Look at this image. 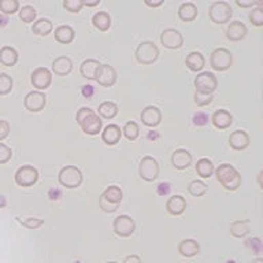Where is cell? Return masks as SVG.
I'll return each instance as SVG.
<instances>
[{
	"instance_id": "1",
	"label": "cell",
	"mask_w": 263,
	"mask_h": 263,
	"mask_svg": "<svg viewBox=\"0 0 263 263\" xmlns=\"http://www.w3.org/2000/svg\"><path fill=\"white\" fill-rule=\"evenodd\" d=\"M217 181L226 189V191H237L241 185V174L229 163L219 164L215 170Z\"/></svg>"
},
{
	"instance_id": "2",
	"label": "cell",
	"mask_w": 263,
	"mask_h": 263,
	"mask_svg": "<svg viewBox=\"0 0 263 263\" xmlns=\"http://www.w3.org/2000/svg\"><path fill=\"white\" fill-rule=\"evenodd\" d=\"M123 199L122 189L117 186V185H111L104 189V192L99 197V207L102 211L107 214L115 213L118 210L119 204Z\"/></svg>"
},
{
	"instance_id": "3",
	"label": "cell",
	"mask_w": 263,
	"mask_h": 263,
	"mask_svg": "<svg viewBox=\"0 0 263 263\" xmlns=\"http://www.w3.org/2000/svg\"><path fill=\"white\" fill-rule=\"evenodd\" d=\"M58 181L62 186L67 189H76L82 184V172L77 166H65L59 170Z\"/></svg>"
},
{
	"instance_id": "4",
	"label": "cell",
	"mask_w": 263,
	"mask_h": 263,
	"mask_svg": "<svg viewBox=\"0 0 263 263\" xmlns=\"http://www.w3.org/2000/svg\"><path fill=\"white\" fill-rule=\"evenodd\" d=\"M136 61L141 65H152L159 58V48L152 41H141L135 51Z\"/></svg>"
},
{
	"instance_id": "5",
	"label": "cell",
	"mask_w": 263,
	"mask_h": 263,
	"mask_svg": "<svg viewBox=\"0 0 263 263\" xmlns=\"http://www.w3.org/2000/svg\"><path fill=\"white\" fill-rule=\"evenodd\" d=\"M233 15V10L230 7L229 3H226V2H214L209 8V16L211 22L217 25H223L228 24Z\"/></svg>"
},
{
	"instance_id": "6",
	"label": "cell",
	"mask_w": 263,
	"mask_h": 263,
	"mask_svg": "<svg viewBox=\"0 0 263 263\" xmlns=\"http://www.w3.org/2000/svg\"><path fill=\"white\" fill-rule=\"evenodd\" d=\"M232 65H233V55L230 53L229 49L217 48L211 52L210 66L215 71H225V70L230 69Z\"/></svg>"
},
{
	"instance_id": "7",
	"label": "cell",
	"mask_w": 263,
	"mask_h": 263,
	"mask_svg": "<svg viewBox=\"0 0 263 263\" xmlns=\"http://www.w3.org/2000/svg\"><path fill=\"white\" fill-rule=\"evenodd\" d=\"M139 176L147 182H152L159 177V163L155 158L147 155L140 160Z\"/></svg>"
},
{
	"instance_id": "8",
	"label": "cell",
	"mask_w": 263,
	"mask_h": 263,
	"mask_svg": "<svg viewBox=\"0 0 263 263\" xmlns=\"http://www.w3.org/2000/svg\"><path fill=\"white\" fill-rule=\"evenodd\" d=\"M37 181H39V172L36 167H33L30 164H24L16 170L15 182L22 188L33 186Z\"/></svg>"
},
{
	"instance_id": "9",
	"label": "cell",
	"mask_w": 263,
	"mask_h": 263,
	"mask_svg": "<svg viewBox=\"0 0 263 263\" xmlns=\"http://www.w3.org/2000/svg\"><path fill=\"white\" fill-rule=\"evenodd\" d=\"M112 229L118 237H130L132 234L135 233L136 229L135 219H132V217H129V215H118L112 222Z\"/></svg>"
},
{
	"instance_id": "10",
	"label": "cell",
	"mask_w": 263,
	"mask_h": 263,
	"mask_svg": "<svg viewBox=\"0 0 263 263\" xmlns=\"http://www.w3.org/2000/svg\"><path fill=\"white\" fill-rule=\"evenodd\" d=\"M195 88L197 92H203V93H213L214 90L218 88V80L213 73L209 71H203V73L197 74L195 78Z\"/></svg>"
},
{
	"instance_id": "11",
	"label": "cell",
	"mask_w": 263,
	"mask_h": 263,
	"mask_svg": "<svg viewBox=\"0 0 263 263\" xmlns=\"http://www.w3.org/2000/svg\"><path fill=\"white\" fill-rule=\"evenodd\" d=\"M45 104H47V98L40 90H32L24 99L25 108L30 112H40L41 110H44Z\"/></svg>"
},
{
	"instance_id": "12",
	"label": "cell",
	"mask_w": 263,
	"mask_h": 263,
	"mask_svg": "<svg viewBox=\"0 0 263 263\" xmlns=\"http://www.w3.org/2000/svg\"><path fill=\"white\" fill-rule=\"evenodd\" d=\"M30 82L40 92L41 90L48 89L51 84H52V74H51V71L47 67H37L32 73Z\"/></svg>"
},
{
	"instance_id": "13",
	"label": "cell",
	"mask_w": 263,
	"mask_h": 263,
	"mask_svg": "<svg viewBox=\"0 0 263 263\" xmlns=\"http://www.w3.org/2000/svg\"><path fill=\"white\" fill-rule=\"evenodd\" d=\"M160 43L164 48L167 49H178L184 44V37L176 29H164L160 34Z\"/></svg>"
},
{
	"instance_id": "14",
	"label": "cell",
	"mask_w": 263,
	"mask_h": 263,
	"mask_svg": "<svg viewBox=\"0 0 263 263\" xmlns=\"http://www.w3.org/2000/svg\"><path fill=\"white\" fill-rule=\"evenodd\" d=\"M80 126H81L82 132L86 133V135L96 136L102 132L103 121L95 111H92V112H89V114L86 115L85 118L82 119V122L80 123Z\"/></svg>"
},
{
	"instance_id": "15",
	"label": "cell",
	"mask_w": 263,
	"mask_h": 263,
	"mask_svg": "<svg viewBox=\"0 0 263 263\" xmlns=\"http://www.w3.org/2000/svg\"><path fill=\"white\" fill-rule=\"evenodd\" d=\"M96 82L99 85L104 86V88H110L117 81V71L112 66L110 65H102L99 67L98 74H96Z\"/></svg>"
},
{
	"instance_id": "16",
	"label": "cell",
	"mask_w": 263,
	"mask_h": 263,
	"mask_svg": "<svg viewBox=\"0 0 263 263\" xmlns=\"http://www.w3.org/2000/svg\"><path fill=\"white\" fill-rule=\"evenodd\" d=\"M141 122L148 127H156L162 122V112L158 107L155 106H148L141 111Z\"/></svg>"
},
{
	"instance_id": "17",
	"label": "cell",
	"mask_w": 263,
	"mask_h": 263,
	"mask_svg": "<svg viewBox=\"0 0 263 263\" xmlns=\"http://www.w3.org/2000/svg\"><path fill=\"white\" fill-rule=\"evenodd\" d=\"M192 163V155L184 148H178L172 154V164L177 170H185Z\"/></svg>"
},
{
	"instance_id": "18",
	"label": "cell",
	"mask_w": 263,
	"mask_h": 263,
	"mask_svg": "<svg viewBox=\"0 0 263 263\" xmlns=\"http://www.w3.org/2000/svg\"><path fill=\"white\" fill-rule=\"evenodd\" d=\"M166 210L173 217H180L186 210V200L181 195H174L166 203Z\"/></svg>"
},
{
	"instance_id": "19",
	"label": "cell",
	"mask_w": 263,
	"mask_h": 263,
	"mask_svg": "<svg viewBox=\"0 0 263 263\" xmlns=\"http://www.w3.org/2000/svg\"><path fill=\"white\" fill-rule=\"evenodd\" d=\"M121 137H122V130L118 125H108L102 132L103 143L106 145H110V147L117 145L121 141Z\"/></svg>"
},
{
	"instance_id": "20",
	"label": "cell",
	"mask_w": 263,
	"mask_h": 263,
	"mask_svg": "<svg viewBox=\"0 0 263 263\" xmlns=\"http://www.w3.org/2000/svg\"><path fill=\"white\" fill-rule=\"evenodd\" d=\"M247 36V26L241 21L230 22L226 28V39L230 41H241Z\"/></svg>"
},
{
	"instance_id": "21",
	"label": "cell",
	"mask_w": 263,
	"mask_h": 263,
	"mask_svg": "<svg viewBox=\"0 0 263 263\" xmlns=\"http://www.w3.org/2000/svg\"><path fill=\"white\" fill-rule=\"evenodd\" d=\"M211 122L219 130H225L233 123V117H232L229 111L217 110L214 111V114L211 115Z\"/></svg>"
},
{
	"instance_id": "22",
	"label": "cell",
	"mask_w": 263,
	"mask_h": 263,
	"mask_svg": "<svg viewBox=\"0 0 263 263\" xmlns=\"http://www.w3.org/2000/svg\"><path fill=\"white\" fill-rule=\"evenodd\" d=\"M229 145L234 151H244L250 145V136L244 130L233 132L229 137Z\"/></svg>"
},
{
	"instance_id": "23",
	"label": "cell",
	"mask_w": 263,
	"mask_h": 263,
	"mask_svg": "<svg viewBox=\"0 0 263 263\" xmlns=\"http://www.w3.org/2000/svg\"><path fill=\"white\" fill-rule=\"evenodd\" d=\"M177 250H178L181 256H184V258H193V256H196L200 252V244L196 240L186 238V240H182L178 244Z\"/></svg>"
},
{
	"instance_id": "24",
	"label": "cell",
	"mask_w": 263,
	"mask_h": 263,
	"mask_svg": "<svg viewBox=\"0 0 263 263\" xmlns=\"http://www.w3.org/2000/svg\"><path fill=\"white\" fill-rule=\"evenodd\" d=\"M73 70V62L71 59L67 57H58L55 61L52 62V71L57 76H67V74L71 73Z\"/></svg>"
},
{
	"instance_id": "25",
	"label": "cell",
	"mask_w": 263,
	"mask_h": 263,
	"mask_svg": "<svg viewBox=\"0 0 263 263\" xmlns=\"http://www.w3.org/2000/svg\"><path fill=\"white\" fill-rule=\"evenodd\" d=\"M100 66H102V63L96 59H86L80 66V73L86 80H95Z\"/></svg>"
},
{
	"instance_id": "26",
	"label": "cell",
	"mask_w": 263,
	"mask_h": 263,
	"mask_svg": "<svg viewBox=\"0 0 263 263\" xmlns=\"http://www.w3.org/2000/svg\"><path fill=\"white\" fill-rule=\"evenodd\" d=\"M185 65L193 73H197V71H201L204 69L205 66V58L203 57V53L200 52H191L188 53V57L185 59Z\"/></svg>"
},
{
	"instance_id": "27",
	"label": "cell",
	"mask_w": 263,
	"mask_h": 263,
	"mask_svg": "<svg viewBox=\"0 0 263 263\" xmlns=\"http://www.w3.org/2000/svg\"><path fill=\"white\" fill-rule=\"evenodd\" d=\"M55 39L61 44H70L76 39V32L69 25H62L55 29Z\"/></svg>"
},
{
	"instance_id": "28",
	"label": "cell",
	"mask_w": 263,
	"mask_h": 263,
	"mask_svg": "<svg viewBox=\"0 0 263 263\" xmlns=\"http://www.w3.org/2000/svg\"><path fill=\"white\" fill-rule=\"evenodd\" d=\"M20 59V55H18V51L12 47H3L0 49V63L7 67H11V66H15L16 62Z\"/></svg>"
},
{
	"instance_id": "29",
	"label": "cell",
	"mask_w": 263,
	"mask_h": 263,
	"mask_svg": "<svg viewBox=\"0 0 263 263\" xmlns=\"http://www.w3.org/2000/svg\"><path fill=\"white\" fill-rule=\"evenodd\" d=\"M178 18L184 22H191L197 18V7L195 3L186 2L182 3L178 8Z\"/></svg>"
},
{
	"instance_id": "30",
	"label": "cell",
	"mask_w": 263,
	"mask_h": 263,
	"mask_svg": "<svg viewBox=\"0 0 263 263\" xmlns=\"http://www.w3.org/2000/svg\"><path fill=\"white\" fill-rule=\"evenodd\" d=\"M53 30V24L47 18H41V20H37L33 22L32 32L36 34V36L45 37L48 36L49 33Z\"/></svg>"
},
{
	"instance_id": "31",
	"label": "cell",
	"mask_w": 263,
	"mask_h": 263,
	"mask_svg": "<svg viewBox=\"0 0 263 263\" xmlns=\"http://www.w3.org/2000/svg\"><path fill=\"white\" fill-rule=\"evenodd\" d=\"M92 24L99 32H107L111 28V16L108 12H96L92 18Z\"/></svg>"
},
{
	"instance_id": "32",
	"label": "cell",
	"mask_w": 263,
	"mask_h": 263,
	"mask_svg": "<svg viewBox=\"0 0 263 263\" xmlns=\"http://www.w3.org/2000/svg\"><path fill=\"white\" fill-rule=\"evenodd\" d=\"M250 233V219H242V221H234L230 225V234L234 238L246 237Z\"/></svg>"
},
{
	"instance_id": "33",
	"label": "cell",
	"mask_w": 263,
	"mask_h": 263,
	"mask_svg": "<svg viewBox=\"0 0 263 263\" xmlns=\"http://www.w3.org/2000/svg\"><path fill=\"white\" fill-rule=\"evenodd\" d=\"M214 164L213 162L207 158H201L197 160L196 163V173L197 176H200L201 178H210L214 174Z\"/></svg>"
},
{
	"instance_id": "34",
	"label": "cell",
	"mask_w": 263,
	"mask_h": 263,
	"mask_svg": "<svg viewBox=\"0 0 263 263\" xmlns=\"http://www.w3.org/2000/svg\"><path fill=\"white\" fill-rule=\"evenodd\" d=\"M118 114V106L112 102H103L98 108V115L104 119H112Z\"/></svg>"
},
{
	"instance_id": "35",
	"label": "cell",
	"mask_w": 263,
	"mask_h": 263,
	"mask_svg": "<svg viewBox=\"0 0 263 263\" xmlns=\"http://www.w3.org/2000/svg\"><path fill=\"white\" fill-rule=\"evenodd\" d=\"M209 188H207V185L200 180H195L191 181L188 185V192L189 195H192L195 197H201L204 196L205 193H207Z\"/></svg>"
},
{
	"instance_id": "36",
	"label": "cell",
	"mask_w": 263,
	"mask_h": 263,
	"mask_svg": "<svg viewBox=\"0 0 263 263\" xmlns=\"http://www.w3.org/2000/svg\"><path fill=\"white\" fill-rule=\"evenodd\" d=\"M18 15H20V20L25 24H30V22H34L37 16L36 8L32 7V6H22L18 11Z\"/></svg>"
},
{
	"instance_id": "37",
	"label": "cell",
	"mask_w": 263,
	"mask_h": 263,
	"mask_svg": "<svg viewBox=\"0 0 263 263\" xmlns=\"http://www.w3.org/2000/svg\"><path fill=\"white\" fill-rule=\"evenodd\" d=\"M122 135L125 136L129 141H135L140 135L139 125H137L135 121H129V122L125 123V126H123Z\"/></svg>"
},
{
	"instance_id": "38",
	"label": "cell",
	"mask_w": 263,
	"mask_h": 263,
	"mask_svg": "<svg viewBox=\"0 0 263 263\" xmlns=\"http://www.w3.org/2000/svg\"><path fill=\"white\" fill-rule=\"evenodd\" d=\"M20 2L18 0H0V11L6 15H12L20 11Z\"/></svg>"
},
{
	"instance_id": "39",
	"label": "cell",
	"mask_w": 263,
	"mask_h": 263,
	"mask_svg": "<svg viewBox=\"0 0 263 263\" xmlns=\"http://www.w3.org/2000/svg\"><path fill=\"white\" fill-rule=\"evenodd\" d=\"M14 81L12 78L6 73H0V96L8 95L12 90Z\"/></svg>"
},
{
	"instance_id": "40",
	"label": "cell",
	"mask_w": 263,
	"mask_h": 263,
	"mask_svg": "<svg viewBox=\"0 0 263 263\" xmlns=\"http://www.w3.org/2000/svg\"><path fill=\"white\" fill-rule=\"evenodd\" d=\"M213 93H203V92H195L193 95V102L196 104L197 107H204V106H209L213 103Z\"/></svg>"
},
{
	"instance_id": "41",
	"label": "cell",
	"mask_w": 263,
	"mask_h": 263,
	"mask_svg": "<svg viewBox=\"0 0 263 263\" xmlns=\"http://www.w3.org/2000/svg\"><path fill=\"white\" fill-rule=\"evenodd\" d=\"M248 18H250L251 24L254 25V26H256V28H260V26H263V7L262 6L252 8V11L250 12Z\"/></svg>"
},
{
	"instance_id": "42",
	"label": "cell",
	"mask_w": 263,
	"mask_h": 263,
	"mask_svg": "<svg viewBox=\"0 0 263 263\" xmlns=\"http://www.w3.org/2000/svg\"><path fill=\"white\" fill-rule=\"evenodd\" d=\"M63 7L66 11L71 12V14H78L84 7V4H82V0H65Z\"/></svg>"
},
{
	"instance_id": "43",
	"label": "cell",
	"mask_w": 263,
	"mask_h": 263,
	"mask_svg": "<svg viewBox=\"0 0 263 263\" xmlns=\"http://www.w3.org/2000/svg\"><path fill=\"white\" fill-rule=\"evenodd\" d=\"M12 158L11 148L7 147L6 144L0 143V164H4L10 162Z\"/></svg>"
},
{
	"instance_id": "44",
	"label": "cell",
	"mask_w": 263,
	"mask_h": 263,
	"mask_svg": "<svg viewBox=\"0 0 263 263\" xmlns=\"http://www.w3.org/2000/svg\"><path fill=\"white\" fill-rule=\"evenodd\" d=\"M20 223L25 226V228H29V229H37L40 228L41 225H44V221L43 219H37V218H28V219H18Z\"/></svg>"
},
{
	"instance_id": "45",
	"label": "cell",
	"mask_w": 263,
	"mask_h": 263,
	"mask_svg": "<svg viewBox=\"0 0 263 263\" xmlns=\"http://www.w3.org/2000/svg\"><path fill=\"white\" fill-rule=\"evenodd\" d=\"M10 130H11V126H10L8 121L0 119V141H3L4 139H7L8 135H10Z\"/></svg>"
},
{
	"instance_id": "46",
	"label": "cell",
	"mask_w": 263,
	"mask_h": 263,
	"mask_svg": "<svg viewBox=\"0 0 263 263\" xmlns=\"http://www.w3.org/2000/svg\"><path fill=\"white\" fill-rule=\"evenodd\" d=\"M236 4H237L238 7L241 8H248V7H254V6H262V2H259V0H236Z\"/></svg>"
},
{
	"instance_id": "47",
	"label": "cell",
	"mask_w": 263,
	"mask_h": 263,
	"mask_svg": "<svg viewBox=\"0 0 263 263\" xmlns=\"http://www.w3.org/2000/svg\"><path fill=\"white\" fill-rule=\"evenodd\" d=\"M207 121H209V118L203 112H197V114L193 115V125H196V126H203L207 123Z\"/></svg>"
},
{
	"instance_id": "48",
	"label": "cell",
	"mask_w": 263,
	"mask_h": 263,
	"mask_svg": "<svg viewBox=\"0 0 263 263\" xmlns=\"http://www.w3.org/2000/svg\"><path fill=\"white\" fill-rule=\"evenodd\" d=\"M93 110H90V108H88V107H82V108H80V110L77 111V115H76V121H77V123L80 125V123L82 122V119L85 118L86 115L89 114V112H92Z\"/></svg>"
},
{
	"instance_id": "49",
	"label": "cell",
	"mask_w": 263,
	"mask_h": 263,
	"mask_svg": "<svg viewBox=\"0 0 263 263\" xmlns=\"http://www.w3.org/2000/svg\"><path fill=\"white\" fill-rule=\"evenodd\" d=\"M123 263H143L141 258L139 255H127L126 258L123 259Z\"/></svg>"
},
{
	"instance_id": "50",
	"label": "cell",
	"mask_w": 263,
	"mask_h": 263,
	"mask_svg": "<svg viewBox=\"0 0 263 263\" xmlns=\"http://www.w3.org/2000/svg\"><path fill=\"white\" fill-rule=\"evenodd\" d=\"M144 4H145L147 7L156 8V7H160V6L163 4V0H156V2H152V0H144Z\"/></svg>"
},
{
	"instance_id": "51",
	"label": "cell",
	"mask_w": 263,
	"mask_h": 263,
	"mask_svg": "<svg viewBox=\"0 0 263 263\" xmlns=\"http://www.w3.org/2000/svg\"><path fill=\"white\" fill-rule=\"evenodd\" d=\"M82 4L86 7H95V6L100 4V0H82Z\"/></svg>"
},
{
	"instance_id": "52",
	"label": "cell",
	"mask_w": 263,
	"mask_h": 263,
	"mask_svg": "<svg viewBox=\"0 0 263 263\" xmlns=\"http://www.w3.org/2000/svg\"><path fill=\"white\" fill-rule=\"evenodd\" d=\"M262 174H263V172H260L259 173V177H258V182H259V186H260V188H262Z\"/></svg>"
},
{
	"instance_id": "53",
	"label": "cell",
	"mask_w": 263,
	"mask_h": 263,
	"mask_svg": "<svg viewBox=\"0 0 263 263\" xmlns=\"http://www.w3.org/2000/svg\"><path fill=\"white\" fill-rule=\"evenodd\" d=\"M251 263H263V259L262 258H256V259H254V260H252Z\"/></svg>"
},
{
	"instance_id": "54",
	"label": "cell",
	"mask_w": 263,
	"mask_h": 263,
	"mask_svg": "<svg viewBox=\"0 0 263 263\" xmlns=\"http://www.w3.org/2000/svg\"><path fill=\"white\" fill-rule=\"evenodd\" d=\"M106 263H118V262H106Z\"/></svg>"
}]
</instances>
